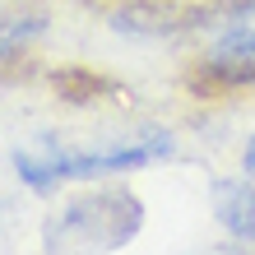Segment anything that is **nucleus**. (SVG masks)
I'll return each mask as SVG.
<instances>
[{
  "mask_svg": "<svg viewBox=\"0 0 255 255\" xmlns=\"http://www.w3.org/2000/svg\"><path fill=\"white\" fill-rule=\"evenodd\" d=\"M144 228V200L134 190H93L74 195L42 223V251L47 255H107L130 246Z\"/></svg>",
  "mask_w": 255,
  "mask_h": 255,
  "instance_id": "nucleus-1",
  "label": "nucleus"
},
{
  "mask_svg": "<svg viewBox=\"0 0 255 255\" xmlns=\"http://www.w3.org/2000/svg\"><path fill=\"white\" fill-rule=\"evenodd\" d=\"M158 158H172V134L158 130V126H144L130 144H116V148H84V153H47V158H28L19 153L14 158V172H19L23 186L33 190H51L61 181H88V176H107V172H134V167H148Z\"/></svg>",
  "mask_w": 255,
  "mask_h": 255,
  "instance_id": "nucleus-2",
  "label": "nucleus"
},
{
  "mask_svg": "<svg viewBox=\"0 0 255 255\" xmlns=\"http://www.w3.org/2000/svg\"><path fill=\"white\" fill-rule=\"evenodd\" d=\"M200 74H204L209 84H223V88L255 84V28H237V33H228L214 51L204 56Z\"/></svg>",
  "mask_w": 255,
  "mask_h": 255,
  "instance_id": "nucleus-3",
  "label": "nucleus"
},
{
  "mask_svg": "<svg viewBox=\"0 0 255 255\" xmlns=\"http://www.w3.org/2000/svg\"><path fill=\"white\" fill-rule=\"evenodd\" d=\"M214 214L237 242H255V176L251 181H214Z\"/></svg>",
  "mask_w": 255,
  "mask_h": 255,
  "instance_id": "nucleus-4",
  "label": "nucleus"
},
{
  "mask_svg": "<svg viewBox=\"0 0 255 255\" xmlns=\"http://www.w3.org/2000/svg\"><path fill=\"white\" fill-rule=\"evenodd\" d=\"M42 28H47L42 14H5V19H0V61L14 56V51H23Z\"/></svg>",
  "mask_w": 255,
  "mask_h": 255,
  "instance_id": "nucleus-5",
  "label": "nucleus"
},
{
  "mask_svg": "<svg viewBox=\"0 0 255 255\" xmlns=\"http://www.w3.org/2000/svg\"><path fill=\"white\" fill-rule=\"evenodd\" d=\"M195 255H246V251H242V242H223V246H204Z\"/></svg>",
  "mask_w": 255,
  "mask_h": 255,
  "instance_id": "nucleus-6",
  "label": "nucleus"
},
{
  "mask_svg": "<svg viewBox=\"0 0 255 255\" xmlns=\"http://www.w3.org/2000/svg\"><path fill=\"white\" fill-rule=\"evenodd\" d=\"M242 167H246V176H255V134L246 139V153H242Z\"/></svg>",
  "mask_w": 255,
  "mask_h": 255,
  "instance_id": "nucleus-7",
  "label": "nucleus"
}]
</instances>
